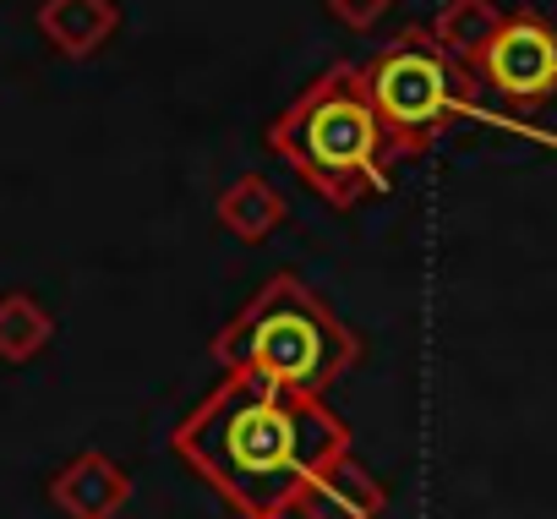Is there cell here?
I'll use <instances>...</instances> for the list:
<instances>
[{
  "label": "cell",
  "mask_w": 557,
  "mask_h": 519,
  "mask_svg": "<svg viewBox=\"0 0 557 519\" xmlns=\"http://www.w3.org/2000/svg\"><path fill=\"white\" fill-rule=\"evenodd\" d=\"M50 334H55V323L34 296H23V291L0 296V361H34L50 345Z\"/></svg>",
  "instance_id": "obj_11"
},
{
  "label": "cell",
  "mask_w": 557,
  "mask_h": 519,
  "mask_svg": "<svg viewBox=\"0 0 557 519\" xmlns=\"http://www.w3.org/2000/svg\"><path fill=\"white\" fill-rule=\"evenodd\" d=\"M213 356L224 372L268 378L290 394H323L361 361V339L301 280H273L230 329H219Z\"/></svg>",
  "instance_id": "obj_2"
},
{
  "label": "cell",
  "mask_w": 557,
  "mask_h": 519,
  "mask_svg": "<svg viewBox=\"0 0 557 519\" xmlns=\"http://www.w3.org/2000/svg\"><path fill=\"white\" fill-rule=\"evenodd\" d=\"M329 12H334L345 28H377L383 12H388V0H329Z\"/></svg>",
  "instance_id": "obj_12"
},
{
  "label": "cell",
  "mask_w": 557,
  "mask_h": 519,
  "mask_svg": "<svg viewBox=\"0 0 557 519\" xmlns=\"http://www.w3.org/2000/svg\"><path fill=\"white\" fill-rule=\"evenodd\" d=\"M475 77L486 88H497L503 99H513V104L546 99L557 88V34L535 12L503 17V28L492 34V45L481 50Z\"/></svg>",
  "instance_id": "obj_5"
},
{
  "label": "cell",
  "mask_w": 557,
  "mask_h": 519,
  "mask_svg": "<svg viewBox=\"0 0 557 519\" xmlns=\"http://www.w3.org/2000/svg\"><path fill=\"white\" fill-rule=\"evenodd\" d=\"M115 23H121L115 0H45L39 7V34L72 61L94 55L115 34Z\"/></svg>",
  "instance_id": "obj_8"
},
{
  "label": "cell",
  "mask_w": 557,
  "mask_h": 519,
  "mask_svg": "<svg viewBox=\"0 0 557 519\" xmlns=\"http://www.w3.org/2000/svg\"><path fill=\"white\" fill-rule=\"evenodd\" d=\"M50 497L66 519H115L126 503H132V475L104 459V454H77L55 481H50Z\"/></svg>",
  "instance_id": "obj_6"
},
{
  "label": "cell",
  "mask_w": 557,
  "mask_h": 519,
  "mask_svg": "<svg viewBox=\"0 0 557 519\" xmlns=\"http://www.w3.org/2000/svg\"><path fill=\"white\" fill-rule=\"evenodd\" d=\"M367 88H372V104L383 115V132H388V153L405 159V153H421L432 148L454 110L465 104L470 94V72L454 66L437 39L426 34H405L399 45H388L372 66H367Z\"/></svg>",
  "instance_id": "obj_4"
},
{
  "label": "cell",
  "mask_w": 557,
  "mask_h": 519,
  "mask_svg": "<svg viewBox=\"0 0 557 519\" xmlns=\"http://www.w3.org/2000/svg\"><path fill=\"white\" fill-rule=\"evenodd\" d=\"M383 503H388V497H383V486L372 481V470H361V465L345 454V459H334L329 470H318V475L301 486L290 519H377Z\"/></svg>",
  "instance_id": "obj_7"
},
{
  "label": "cell",
  "mask_w": 557,
  "mask_h": 519,
  "mask_svg": "<svg viewBox=\"0 0 557 519\" xmlns=\"http://www.w3.org/2000/svg\"><path fill=\"white\" fill-rule=\"evenodd\" d=\"M497 28H503L497 0H448V7L437 12V23H432V39H437V50H443L454 66H465V72L475 77L481 50L492 45Z\"/></svg>",
  "instance_id": "obj_9"
},
{
  "label": "cell",
  "mask_w": 557,
  "mask_h": 519,
  "mask_svg": "<svg viewBox=\"0 0 557 519\" xmlns=\"http://www.w3.org/2000/svg\"><path fill=\"white\" fill-rule=\"evenodd\" d=\"M219 219H224L240 240H262L278 219H285V197H278L262 175H240L235 186L219 191Z\"/></svg>",
  "instance_id": "obj_10"
},
{
  "label": "cell",
  "mask_w": 557,
  "mask_h": 519,
  "mask_svg": "<svg viewBox=\"0 0 557 519\" xmlns=\"http://www.w3.org/2000/svg\"><path fill=\"white\" fill-rule=\"evenodd\" d=\"M268 143L278 148V159H290L339 208L356 202L361 191H377L388 181L383 164L394 159L383 115H377L372 88H367V72H356V66L323 72L285 115L273 121Z\"/></svg>",
  "instance_id": "obj_3"
},
{
  "label": "cell",
  "mask_w": 557,
  "mask_h": 519,
  "mask_svg": "<svg viewBox=\"0 0 557 519\" xmlns=\"http://www.w3.org/2000/svg\"><path fill=\"white\" fill-rule=\"evenodd\" d=\"M268 519H290V514H268Z\"/></svg>",
  "instance_id": "obj_13"
},
{
  "label": "cell",
  "mask_w": 557,
  "mask_h": 519,
  "mask_svg": "<svg viewBox=\"0 0 557 519\" xmlns=\"http://www.w3.org/2000/svg\"><path fill=\"white\" fill-rule=\"evenodd\" d=\"M175 454L246 519L290 514L301 486L350 454V427L318 399L230 372L181 427Z\"/></svg>",
  "instance_id": "obj_1"
}]
</instances>
